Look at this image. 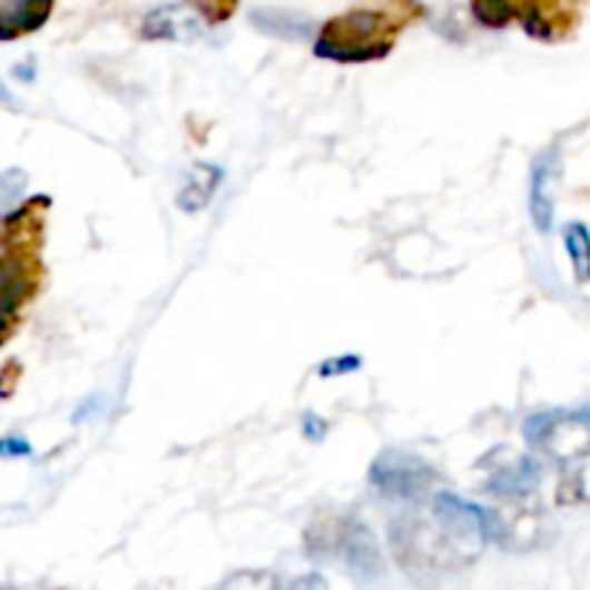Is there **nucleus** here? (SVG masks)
Masks as SVG:
<instances>
[{"label":"nucleus","mask_w":590,"mask_h":590,"mask_svg":"<svg viewBox=\"0 0 590 590\" xmlns=\"http://www.w3.org/2000/svg\"><path fill=\"white\" fill-rule=\"evenodd\" d=\"M29 452H32V446H29L27 437H0V455H3V459H9V455H29Z\"/></svg>","instance_id":"18"},{"label":"nucleus","mask_w":590,"mask_h":590,"mask_svg":"<svg viewBox=\"0 0 590 590\" xmlns=\"http://www.w3.org/2000/svg\"><path fill=\"white\" fill-rule=\"evenodd\" d=\"M219 590H279L274 573H236Z\"/></svg>","instance_id":"15"},{"label":"nucleus","mask_w":590,"mask_h":590,"mask_svg":"<svg viewBox=\"0 0 590 590\" xmlns=\"http://www.w3.org/2000/svg\"><path fill=\"white\" fill-rule=\"evenodd\" d=\"M535 484H539V464L521 455V459H513L510 464H501L486 481V490L495 495H504V499H519V495L533 493Z\"/></svg>","instance_id":"8"},{"label":"nucleus","mask_w":590,"mask_h":590,"mask_svg":"<svg viewBox=\"0 0 590 590\" xmlns=\"http://www.w3.org/2000/svg\"><path fill=\"white\" fill-rule=\"evenodd\" d=\"M403 23L383 9H348L323 27L314 52L328 61H372L386 56Z\"/></svg>","instance_id":"1"},{"label":"nucleus","mask_w":590,"mask_h":590,"mask_svg":"<svg viewBox=\"0 0 590 590\" xmlns=\"http://www.w3.org/2000/svg\"><path fill=\"white\" fill-rule=\"evenodd\" d=\"M361 366L363 357H357V354H343V357H332V361L319 363V377L348 375V372H357Z\"/></svg>","instance_id":"16"},{"label":"nucleus","mask_w":590,"mask_h":590,"mask_svg":"<svg viewBox=\"0 0 590 590\" xmlns=\"http://www.w3.org/2000/svg\"><path fill=\"white\" fill-rule=\"evenodd\" d=\"M564 245H568V254L570 259H573V265H577V277L588 279V230H584L582 223H573L564 228Z\"/></svg>","instance_id":"12"},{"label":"nucleus","mask_w":590,"mask_h":590,"mask_svg":"<svg viewBox=\"0 0 590 590\" xmlns=\"http://www.w3.org/2000/svg\"><path fill=\"white\" fill-rule=\"evenodd\" d=\"M49 205L47 196L27 201L21 210H14L0 230V243L12 248L9 254H36V245H41V214Z\"/></svg>","instance_id":"5"},{"label":"nucleus","mask_w":590,"mask_h":590,"mask_svg":"<svg viewBox=\"0 0 590 590\" xmlns=\"http://www.w3.org/2000/svg\"><path fill=\"white\" fill-rule=\"evenodd\" d=\"M41 285V263L36 254H7L0 257V346L9 341L18 312L36 297Z\"/></svg>","instance_id":"3"},{"label":"nucleus","mask_w":590,"mask_h":590,"mask_svg":"<svg viewBox=\"0 0 590 590\" xmlns=\"http://www.w3.org/2000/svg\"><path fill=\"white\" fill-rule=\"evenodd\" d=\"M18 381H21V363H3V368H0V397H12V392L18 390Z\"/></svg>","instance_id":"17"},{"label":"nucleus","mask_w":590,"mask_h":590,"mask_svg":"<svg viewBox=\"0 0 590 590\" xmlns=\"http://www.w3.org/2000/svg\"><path fill=\"white\" fill-rule=\"evenodd\" d=\"M49 14H52V3H18V7L0 9V41H12L27 32H36L43 27Z\"/></svg>","instance_id":"10"},{"label":"nucleus","mask_w":590,"mask_h":590,"mask_svg":"<svg viewBox=\"0 0 590 590\" xmlns=\"http://www.w3.org/2000/svg\"><path fill=\"white\" fill-rule=\"evenodd\" d=\"M141 36L154 41H194L199 36V21L188 7H159L145 18Z\"/></svg>","instance_id":"7"},{"label":"nucleus","mask_w":590,"mask_h":590,"mask_svg":"<svg viewBox=\"0 0 590 590\" xmlns=\"http://www.w3.org/2000/svg\"><path fill=\"white\" fill-rule=\"evenodd\" d=\"M223 179H225L223 167L208 165V161H199V165H196L194 170L185 176V185H181L179 196H176L179 208L188 210V214L205 210L208 208V201L214 199L216 188L223 185Z\"/></svg>","instance_id":"9"},{"label":"nucleus","mask_w":590,"mask_h":590,"mask_svg":"<svg viewBox=\"0 0 590 590\" xmlns=\"http://www.w3.org/2000/svg\"><path fill=\"white\" fill-rule=\"evenodd\" d=\"M515 14H521L524 29L539 41H553V38L564 36L570 27L568 7H544V3H539V7L515 9Z\"/></svg>","instance_id":"11"},{"label":"nucleus","mask_w":590,"mask_h":590,"mask_svg":"<svg viewBox=\"0 0 590 590\" xmlns=\"http://www.w3.org/2000/svg\"><path fill=\"white\" fill-rule=\"evenodd\" d=\"M368 479H372L377 493H383L386 499L417 501L430 493L432 484L437 481V472L435 466L412 455V452L386 450L375 459V464L368 470Z\"/></svg>","instance_id":"2"},{"label":"nucleus","mask_w":590,"mask_h":590,"mask_svg":"<svg viewBox=\"0 0 590 590\" xmlns=\"http://www.w3.org/2000/svg\"><path fill=\"white\" fill-rule=\"evenodd\" d=\"M285 590H328V582L323 577H317V573H308V577L294 579Z\"/></svg>","instance_id":"20"},{"label":"nucleus","mask_w":590,"mask_h":590,"mask_svg":"<svg viewBox=\"0 0 590 590\" xmlns=\"http://www.w3.org/2000/svg\"><path fill=\"white\" fill-rule=\"evenodd\" d=\"M303 432H306V437H312V441H323L328 432V424L326 421H319L314 412H306V417H303Z\"/></svg>","instance_id":"19"},{"label":"nucleus","mask_w":590,"mask_h":590,"mask_svg":"<svg viewBox=\"0 0 590 590\" xmlns=\"http://www.w3.org/2000/svg\"><path fill=\"white\" fill-rule=\"evenodd\" d=\"M519 7H508V3H472V14L479 18L484 27H504L515 14Z\"/></svg>","instance_id":"14"},{"label":"nucleus","mask_w":590,"mask_h":590,"mask_svg":"<svg viewBox=\"0 0 590 590\" xmlns=\"http://www.w3.org/2000/svg\"><path fill=\"white\" fill-rule=\"evenodd\" d=\"M555 147L544 150L533 161V185H530V216L535 228L548 234L553 225V181H555Z\"/></svg>","instance_id":"6"},{"label":"nucleus","mask_w":590,"mask_h":590,"mask_svg":"<svg viewBox=\"0 0 590 590\" xmlns=\"http://www.w3.org/2000/svg\"><path fill=\"white\" fill-rule=\"evenodd\" d=\"M328 548H337L346 559L348 570H352L357 579H377L383 573V553L381 544H377L375 533L363 524V521L343 519L341 530H334L332 542Z\"/></svg>","instance_id":"4"},{"label":"nucleus","mask_w":590,"mask_h":590,"mask_svg":"<svg viewBox=\"0 0 590 590\" xmlns=\"http://www.w3.org/2000/svg\"><path fill=\"white\" fill-rule=\"evenodd\" d=\"M199 12H205V14H210V23H219L223 21V18H228L230 12H234V7H199Z\"/></svg>","instance_id":"21"},{"label":"nucleus","mask_w":590,"mask_h":590,"mask_svg":"<svg viewBox=\"0 0 590 590\" xmlns=\"http://www.w3.org/2000/svg\"><path fill=\"white\" fill-rule=\"evenodd\" d=\"M564 417L562 412H542V415H533L524 421V435H528L530 444H544V441H550L555 432V426L562 424Z\"/></svg>","instance_id":"13"}]
</instances>
